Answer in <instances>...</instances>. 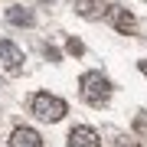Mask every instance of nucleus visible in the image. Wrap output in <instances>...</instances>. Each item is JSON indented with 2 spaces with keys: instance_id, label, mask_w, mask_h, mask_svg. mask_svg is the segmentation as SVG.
<instances>
[{
  "instance_id": "obj_1",
  "label": "nucleus",
  "mask_w": 147,
  "mask_h": 147,
  "mask_svg": "<svg viewBox=\"0 0 147 147\" xmlns=\"http://www.w3.org/2000/svg\"><path fill=\"white\" fill-rule=\"evenodd\" d=\"M79 92H82V98L88 101V105L101 108V105H108V98H111V82L101 72H85L79 79Z\"/></svg>"
},
{
  "instance_id": "obj_2",
  "label": "nucleus",
  "mask_w": 147,
  "mask_h": 147,
  "mask_svg": "<svg viewBox=\"0 0 147 147\" xmlns=\"http://www.w3.org/2000/svg\"><path fill=\"white\" fill-rule=\"evenodd\" d=\"M33 115H36L39 121H62L65 118V111H69V105L59 95H49V92H36L33 95Z\"/></svg>"
},
{
  "instance_id": "obj_3",
  "label": "nucleus",
  "mask_w": 147,
  "mask_h": 147,
  "mask_svg": "<svg viewBox=\"0 0 147 147\" xmlns=\"http://www.w3.org/2000/svg\"><path fill=\"white\" fill-rule=\"evenodd\" d=\"M0 62H3V69L10 75H16V72H23V49L16 46V42H10V39H0Z\"/></svg>"
},
{
  "instance_id": "obj_4",
  "label": "nucleus",
  "mask_w": 147,
  "mask_h": 147,
  "mask_svg": "<svg viewBox=\"0 0 147 147\" xmlns=\"http://www.w3.org/2000/svg\"><path fill=\"white\" fill-rule=\"evenodd\" d=\"M69 147H101V137H98V131H92V127L75 124L72 131H69Z\"/></svg>"
},
{
  "instance_id": "obj_5",
  "label": "nucleus",
  "mask_w": 147,
  "mask_h": 147,
  "mask_svg": "<svg viewBox=\"0 0 147 147\" xmlns=\"http://www.w3.org/2000/svg\"><path fill=\"white\" fill-rule=\"evenodd\" d=\"M10 147H42V137L33 131V127L20 124V127H13V134H10Z\"/></svg>"
},
{
  "instance_id": "obj_6",
  "label": "nucleus",
  "mask_w": 147,
  "mask_h": 147,
  "mask_svg": "<svg viewBox=\"0 0 147 147\" xmlns=\"http://www.w3.org/2000/svg\"><path fill=\"white\" fill-rule=\"evenodd\" d=\"M75 13L85 20H101L108 13V3L105 0H75Z\"/></svg>"
},
{
  "instance_id": "obj_7",
  "label": "nucleus",
  "mask_w": 147,
  "mask_h": 147,
  "mask_svg": "<svg viewBox=\"0 0 147 147\" xmlns=\"http://www.w3.org/2000/svg\"><path fill=\"white\" fill-rule=\"evenodd\" d=\"M7 23H13V26H33V23H36V16H33V10H30V7L13 3L10 10H7Z\"/></svg>"
},
{
  "instance_id": "obj_8",
  "label": "nucleus",
  "mask_w": 147,
  "mask_h": 147,
  "mask_svg": "<svg viewBox=\"0 0 147 147\" xmlns=\"http://www.w3.org/2000/svg\"><path fill=\"white\" fill-rule=\"evenodd\" d=\"M111 16H115V26H118L121 33H131V30H134V16L127 13V10H118V7H115Z\"/></svg>"
},
{
  "instance_id": "obj_9",
  "label": "nucleus",
  "mask_w": 147,
  "mask_h": 147,
  "mask_svg": "<svg viewBox=\"0 0 147 147\" xmlns=\"http://www.w3.org/2000/svg\"><path fill=\"white\" fill-rule=\"evenodd\" d=\"M134 134L137 137H147V111H141V115L134 118Z\"/></svg>"
},
{
  "instance_id": "obj_10",
  "label": "nucleus",
  "mask_w": 147,
  "mask_h": 147,
  "mask_svg": "<svg viewBox=\"0 0 147 147\" xmlns=\"http://www.w3.org/2000/svg\"><path fill=\"white\" fill-rule=\"evenodd\" d=\"M65 49H69L72 56H82V53H85V46H82V42L75 39V36H72V39H65Z\"/></svg>"
},
{
  "instance_id": "obj_11",
  "label": "nucleus",
  "mask_w": 147,
  "mask_h": 147,
  "mask_svg": "<svg viewBox=\"0 0 147 147\" xmlns=\"http://www.w3.org/2000/svg\"><path fill=\"white\" fill-rule=\"evenodd\" d=\"M115 147H141V141H137V137H118Z\"/></svg>"
}]
</instances>
